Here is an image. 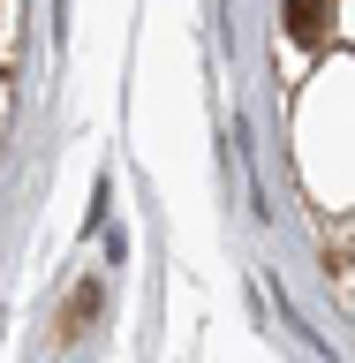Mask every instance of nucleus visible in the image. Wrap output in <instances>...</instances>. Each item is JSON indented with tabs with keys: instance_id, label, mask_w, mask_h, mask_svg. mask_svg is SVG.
<instances>
[{
	"instance_id": "f257e3e1",
	"label": "nucleus",
	"mask_w": 355,
	"mask_h": 363,
	"mask_svg": "<svg viewBox=\"0 0 355 363\" xmlns=\"http://www.w3.org/2000/svg\"><path fill=\"white\" fill-rule=\"evenodd\" d=\"M288 38H303V45L325 38V0H288Z\"/></svg>"
},
{
	"instance_id": "f03ea898",
	"label": "nucleus",
	"mask_w": 355,
	"mask_h": 363,
	"mask_svg": "<svg viewBox=\"0 0 355 363\" xmlns=\"http://www.w3.org/2000/svg\"><path fill=\"white\" fill-rule=\"evenodd\" d=\"M91 311H98V288H76V311H68V333H76V325H84Z\"/></svg>"
}]
</instances>
